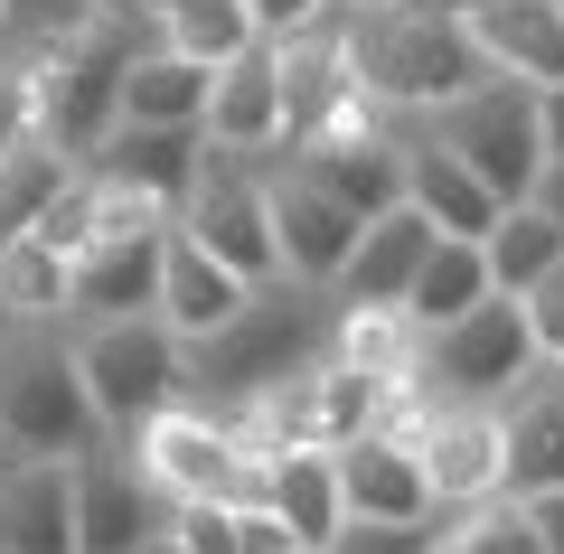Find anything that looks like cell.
I'll return each mask as SVG.
<instances>
[{
    "label": "cell",
    "instance_id": "12",
    "mask_svg": "<svg viewBox=\"0 0 564 554\" xmlns=\"http://www.w3.org/2000/svg\"><path fill=\"white\" fill-rule=\"evenodd\" d=\"M423 470H433V498L443 508H470V498L508 489V414L480 395H443L433 423H423Z\"/></svg>",
    "mask_w": 564,
    "mask_h": 554
},
{
    "label": "cell",
    "instance_id": "21",
    "mask_svg": "<svg viewBox=\"0 0 564 554\" xmlns=\"http://www.w3.org/2000/svg\"><path fill=\"white\" fill-rule=\"evenodd\" d=\"M404 141H414V122H395V132H339V141H302V170L321 178V188H339L358 217H386V207H404Z\"/></svg>",
    "mask_w": 564,
    "mask_h": 554
},
{
    "label": "cell",
    "instance_id": "32",
    "mask_svg": "<svg viewBox=\"0 0 564 554\" xmlns=\"http://www.w3.org/2000/svg\"><path fill=\"white\" fill-rule=\"evenodd\" d=\"M104 20V0H0V57H29V47H57L76 29Z\"/></svg>",
    "mask_w": 564,
    "mask_h": 554
},
{
    "label": "cell",
    "instance_id": "23",
    "mask_svg": "<svg viewBox=\"0 0 564 554\" xmlns=\"http://www.w3.org/2000/svg\"><path fill=\"white\" fill-rule=\"evenodd\" d=\"M433 245H443V226L423 217L414 198L386 207V217H367V236H358V254H348V273H339V292H329V301H404Z\"/></svg>",
    "mask_w": 564,
    "mask_h": 554
},
{
    "label": "cell",
    "instance_id": "2",
    "mask_svg": "<svg viewBox=\"0 0 564 554\" xmlns=\"http://www.w3.org/2000/svg\"><path fill=\"white\" fill-rule=\"evenodd\" d=\"M0 423L20 452H47V460L113 442L95 414V385L76 367V319H0Z\"/></svg>",
    "mask_w": 564,
    "mask_h": 554
},
{
    "label": "cell",
    "instance_id": "27",
    "mask_svg": "<svg viewBox=\"0 0 564 554\" xmlns=\"http://www.w3.org/2000/svg\"><path fill=\"white\" fill-rule=\"evenodd\" d=\"M132 20L151 29V39H170V47H188V57H207V66H226L236 47L263 39L254 0H141Z\"/></svg>",
    "mask_w": 564,
    "mask_h": 554
},
{
    "label": "cell",
    "instance_id": "38",
    "mask_svg": "<svg viewBox=\"0 0 564 554\" xmlns=\"http://www.w3.org/2000/svg\"><path fill=\"white\" fill-rule=\"evenodd\" d=\"M536 122H545V160H564V85H536Z\"/></svg>",
    "mask_w": 564,
    "mask_h": 554
},
{
    "label": "cell",
    "instance_id": "26",
    "mask_svg": "<svg viewBox=\"0 0 564 554\" xmlns=\"http://www.w3.org/2000/svg\"><path fill=\"white\" fill-rule=\"evenodd\" d=\"M0 319H76V254L47 236H0Z\"/></svg>",
    "mask_w": 564,
    "mask_h": 554
},
{
    "label": "cell",
    "instance_id": "45",
    "mask_svg": "<svg viewBox=\"0 0 564 554\" xmlns=\"http://www.w3.org/2000/svg\"><path fill=\"white\" fill-rule=\"evenodd\" d=\"M104 10H141V0H104Z\"/></svg>",
    "mask_w": 564,
    "mask_h": 554
},
{
    "label": "cell",
    "instance_id": "6",
    "mask_svg": "<svg viewBox=\"0 0 564 554\" xmlns=\"http://www.w3.org/2000/svg\"><path fill=\"white\" fill-rule=\"evenodd\" d=\"M76 367L95 385L104 433H132L161 404L188 395V338L161 311H122V319H76Z\"/></svg>",
    "mask_w": 564,
    "mask_h": 554
},
{
    "label": "cell",
    "instance_id": "13",
    "mask_svg": "<svg viewBox=\"0 0 564 554\" xmlns=\"http://www.w3.org/2000/svg\"><path fill=\"white\" fill-rule=\"evenodd\" d=\"M207 141H217V151H245V160L292 151V113H282V57H273V39L236 47V57L217 66V85H207Z\"/></svg>",
    "mask_w": 564,
    "mask_h": 554
},
{
    "label": "cell",
    "instance_id": "1",
    "mask_svg": "<svg viewBox=\"0 0 564 554\" xmlns=\"http://www.w3.org/2000/svg\"><path fill=\"white\" fill-rule=\"evenodd\" d=\"M141 39H151V29H141L132 10H104L76 39L10 57V76H20V95H29V122H39L47 141H66L76 160H95V141L122 122V76H132Z\"/></svg>",
    "mask_w": 564,
    "mask_h": 554
},
{
    "label": "cell",
    "instance_id": "40",
    "mask_svg": "<svg viewBox=\"0 0 564 554\" xmlns=\"http://www.w3.org/2000/svg\"><path fill=\"white\" fill-rule=\"evenodd\" d=\"M536 207L564 226V160H545V178H536Z\"/></svg>",
    "mask_w": 564,
    "mask_h": 554
},
{
    "label": "cell",
    "instance_id": "37",
    "mask_svg": "<svg viewBox=\"0 0 564 554\" xmlns=\"http://www.w3.org/2000/svg\"><path fill=\"white\" fill-rule=\"evenodd\" d=\"M321 10H339V0H254L263 29H302V20H321Z\"/></svg>",
    "mask_w": 564,
    "mask_h": 554
},
{
    "label": "cell",
    "instance_id": "44",
    "mask_svg": "<svg viewBox=\"0 0 564 554\" xmlns=\"http://www.w3.org/2000/svg\"><path fill=\"white\" fill-rule=\"evenodd\" d=\"M423 10H480V0H423Z\"/></svg>",
    "mask_w": 564,
    "mask_h": 554
},
{
    "label": "cell",
    "instance_id": "33",
    "mask_svg": "<svg viewBox=\"0 0 564 554\" xmlns=\"http://www.w3.org/2000/svg\"><path fill=\"white\" fill-rule=\"evenodd\" d=\"M29 236H47V245H66V254H85V245H95V170H76L57 188V198H47V217L29 226Z\"/></svg>",
    "mask_w": 564,
    "mask_h": 554
},
{
    "label": "cell",
    "instance_id": "22",
    "mask_svg": "<svg viewBox=\"0 0 564 554\" xmlns=\"http://www.w3.org/2000/svg\"><path fill=\"white\" fill-rule=\"evenodd\" d=\"M480 57L518 85H564V0H480L462 10Z\"/></svg>",
    "mask_w": 564,
    "mask_h": 554
},
{
    "label": "cell",
    "instance_id": "29",
    "mask_svg": "<svg viewBox=\"0 0 564 554\" xmlns=\"http://www.w3.org/2000/svg\"><path fill=\"white\" fill-rule=\"evenodd\" d=\"M489 292H499V282H489V254H480V236H443L433 254H423V273H414V292H404V311H414L423 329H443V319L480 311Z\"/></svg>",
    "mask_w": 564,
    "mask_h": 554
},
{
    "label": "cell",
    "instance_id": "16",
    "mask_svg": "<svg viewBox=\"0 0 564 554\" xmlns=\"http://www.w3.org/2000/svg\"><path fill=\"white\" fill-rule=\"evenodd\" d=\"M254 292H263V282H245L236 263H217L188 226H170V254H161V319L188 338V348H207L217 329H236Z\"/></svg>",
    "mask_w": 564,
    "mask_h": 554
},
{
    "label": "cell",
    "instance_id": "42",
    "mask_svg": "<svg viewBox=\"0 0 564 554\" xmlns=\"http://www.w3.org/2000/svg\"><path fill=\"white\" fill-rule=\"evenodd\" d=\"M339 10H358V20H377V10H404V0H339Z\"/></svg>",
    "mask_w": 564,
    "mask_h": 554
},
{
    "label": "cell",
    "instance_id": "10",
    "mask_svg": "<svg viewBox=\"0 0 564 554\" xmlns=\"http://www.w3.org/2000/svg\"><path fill=\"white\" fill-rule=\"evenodd\" d=\"M161 526H170V498L141 479L122 433L76 452V554H141Z\"/></svg>",
    "mask_w": 564,
    "mask_h": 554
},
{
    "label": "cell",
    "instance_id": "43",
    "mask_svg": "<svg viewBox=\"0 0 564 554\" xmlns=\"http://www.w3.org/2000/svg\"><path fill=\"white\" fill-rule=\"evenodd\" d=\"M141 554H188V545H180V535H170V526H161V535H151V545H141Z\"/></svg>",
    "mask_w": 564,
    "mask_h": 554
},
{
    "label": "cell",
    "instance_id": "20",
    "mask_svg": "<svg viewBox=\"0 0 564 554\" xmlns=\"http://www.w3.org/2000/svg\"><path fill=\"white\" fill-rule=\"evenodd\" d=\"M404 198L443 226V236H489V226H499V207H508L499 188H489V178L470 170L452 141H433L423 122H414V141H404Z\"/></svg>",
    "mask_w": 564,
    "mask_h": 554
},
{
    "label": "cell",
    "instance_id": "19",
    "mask_svg": "<svg viewBox=\"0 0 564 554\" xmlns=\"http://www.w3.org/2000/svg\"><path fill=\"white\" fill-rule=\"evenodd\" d=\"M161 254H170V226H141V236H95V245L76 254V319L161 311Z\"/></svg>",
    "mask_w": 564,
    "mask_h": 554
},
{
    "label": "cell",
    "instance_id": "18",
    "mask_svg": "<svg viewBox=\"0 0 564 554\" xmlns=\"http://www.w3.org/2000/svg\"><path fill=\"white\" fill-rule=\"evenodd\" d=\"M0 554H76V460L29 452L0 479Z\"/></svg>",
    "mask_w": 564,
    "mask_h": 554
},
{
    "label": "cell",
    "instance_id": "5",
    "mask_svg": "<svg viewBox=\"0 0 564 554\" xmlns=\"http://www.w3.org/2000/svg\"><path fill=\"white\" fill-rule=\"evenodd\" d=\"M132 460H141V479L180 508V498H236V508H254L263 498V460L245 452V433H236V414L226 404H198V395H180V404H161L151 423H132Z\"/></svg>",
    "mask_w": 564,
    "mask_h": 554
},
{
    "label": "cell",
    "instance_id": "34",
    "mask_svg": "<svg viewBox=\"0 0 564 554\" xmlns=\"http://www.w3.org/2000/svg\"><path fill=\"white\" fill-rule=\"evenodd\" d=\"M329 554H433V526H404V517H339Z\"/></svg>",
    "mask_w": 564,
    "mask_h": 554
},
{
    "label": "cell",
    "instance_id": "35",
    "mask_svg": "<svg viewBox=\"0 0 564 554\" xmlns=\"http://www.w3.org/2000/svg\"><path fill=\"white\" fill-rule=\"evenodd\" d=\"M518 311H527V329H536V348H545V357H564V263H555L545 282H527Z\"/></svg>",
    "mask_w": 564,
    "mask_h": 554
},
{
    "label": "cell",
    "instance_id": "4",
    "mask_svg": "<svg viewBox=\"0 0 564 554\" xmlns=\"http://www.w3.org/2000/svg\"><path fill=\"white\" fill-rule=\"evenodd\" d=\"M321 301H329V292H311V282H292V273L263 282V292L245 301L236 329H217L207 348H188V385H207L217 404H245V395H263V385L302 377L311 357L329 348Z\"/></svg>",
    "mask_w": 564,
    "mask_h": 554
},
{
    "label": "cell",
    "instance_id": "36",
    "mask_svg": "<svg viewBox=\"0 0 564 554\" xmlns=\"http://www.w3.org/2000/svg\"><path fill=\"white\" fill-rule=\"evenodd\" d=\"M29 132H39V122H29V95H20V76H10V57H0V160L20 151Z\"/></svg>",
    "mask_w": 564,
    "mask_h": 554
},
{
    "label": "cell",
    "instance_id": "25",
    "mask_svg": "<svg viewBox=\"0 0 564 554\" xmlns=\"http://www.w3.org/2000/svg\"><path fill=\"white\" fill-rule=\"evenodd\" d=\"M207 85H217L207 57H188L170 39H141L132 76H122V122H207Z\"/></svg>",
    "mask_w": 564,
    "mask_h": 554
},
{
    "label": "cell",
    "instance_id": "30",
    "mask_svg": "<svg viewBox=\"0 0 564 554\" xmlns=\"http://www.w3.org/2000/svg\"><path fill=\"white\" fill-rule=\"evenodd\" d=\"M480 254H489V282H499V292H527V282H545L564 263V226L545 217L536 198H518V207H499V226L480 236Z\"/></svg>",
    "mask_w": 564,
    "mask_h": 554
},
{
    "label": "cell",
    "instance_id": "9",
    "mask_svg": "<svg viewBox=\"0 0 564 554\" xmlns=\"http://www.w3.org/2000/svg\"><path fill=\"white\" fill-rule=\"evenodd\" d=\"M536 357H545V348H536V329H527L518 292H489L480 311L423 329V385H433V395H480V404H499V395H518V377L536 367Z\"/></svg>",
    "mask_w": 564,
    "mask_h": 554
},
{
    "label": "cell",
    "instance_id": "11",
    "mask_svg": "<svg viewBox=\"0 0 564 554\" xmlns=\"http://www.w3.org/2000/svg\"><path fill=\"white\" fill-rule=\"evenodd\" d=\"M273 236H282V273H292V282L339 292V273H348V254H358L367 217L339 198V188H321L302 160H273Z\"/></svg>",
    "mask_w": 564,
    "mask_h": 554
},
{
    "label": "cell",
    "instance_id": "8",
    "mask_svg": "<svg viewBox=\"0 0 564 554\" xmlns=\"http://www.w3.org/2000/svg\"><path fill=\"white\" fill-rule=\"evenodd\" d=\"M180 226L207 245L217 263H236L245 282H282V236H273V170L245 151H217L207 141V170L188 188Z\"/></svg>",
    "mask_w": 564,
    "mask_h": 554
},
{
    "label": "cell",
    "instance_id": "39",
    "mask_svg": "<svg viewBox=\"0 0 564 554\" xmlns=\"http://www.w3.org/2000/svg\"><path fill=\"white\" fill-rule=\"evenodd\" d=\"M536 508V526H545V554H564V489H545V498H527Z\"/></svg>",
    "mask_w": 564,
    "mask_h": 554
},
{
    "label": "cell",
    "instance_id": "24",
    "mask_svg": "<svg viewBox=\"0 0 564 554\" xmlns=\"http://www.w3.org/2000/svg\"><path fill=\"white\" fill-rule=\"evenodd\" d=\"M254 508H273L282 526L302 535V545H329L348 517V489H339V452H321V442H292V452L263 460V498Z\"/></svg>",
    "mask_w": 564,
    "mask_h": 554
},
{
    "label": "cell",
    "instance_id": "3",
    "mask_svg": "<svg viewBox=\"0 0 564 554\" xmlns=\"http://www.w3.org/2000/svg\"><path fill=\"white\" fill-rule=\"evenodd\" d=\"M358 76L377 104H395L404 122L443 113L452 95H470L480 76H499V66L480 57V39H470L462 10H423V0H404V10H377V20H358Z\"/></svg>",
    "mask_w": 564,
    "mask_h": 554
},
{
    "label": "cell",
    "instance_id": "15",
    "mask_svg": "<svg viewBox=\"0 0 564 554\" xmlns=\"http://www.w3.org/2000/svg\"><path fill=\"white\" fill-rule=\"evenodd\" d=\"M85 170L122 178V188H151V198L180 217L188 188H198V170H207V122H113Z\"/></svg>",
    "mask_w": 564,
    "mask_h": 554
},
{
    "label": "cell",
    "instance_id": "14",
    "mask_svg": "<svg viewBox=\"0 0 564 554\" xmlns=\"http://www.w3.org/2000/svg\"><path fill=\"white\" fill-rule=\"evenodd\" d=\"M339 489H348V517H404V526H433L443 498H433V470L404 433H348L339 442Z\"/></svg>",
    "mask_w": 564,
    "mask_h": 554
},
{
    "label": "cell",
    "instance_id": "31",
    "mask_svg": "<svg viewBox=\"0 0 564 554\" xmlns=\"http://www.w3.org/2000/svg\"><path fill=\"white\" fill-rule=\"evenodd\" d=\"M85 160L66 151V141H47V132H29L20 151L0 160V236H29V226L47 217V198H57L66 178H76Z\"/></svg>",
    "mask_w": 564,
    "mask_h": 554
},
{
    "label": "cell",
    "instance_id": "41",
    "mask_svg": "<svg viewBox=\"0 0 564 554\" xmlns=\"http://www.w3.org/2000/svg\"><path fill=\"white\" fill-rule=\"evenodd\" d=\"M20 460H29V452H20V442H10V423H0V479L20 470Z\"/></svg>",
    "mask_w": 564,
    "mask_h": 554
},
{
    "label": "cell",
    "instance_id": "28",
    "mask_svg": "<svg viewBox=\"0 0 564 554\" xmlns=\"http://www.w3.org/2000/svg\"><path fill=\"white\" fill-rule=\"evenodd\" d=\"M433 554H545V526L518 489H499V498H470V508L433 517Z\"/></svg>",
    "mask_w": 564,
    "mask_h": 554
},
{
    "label": "cell",
    "instance_id": "7",
    "mask_svg": "<svg viewBox=\"0 0 564 554\" xmlns=\"http://www.w3.org/2000/svg\"><path fill=\"white\" fill-rule=\"evenodd\" d=\"M423 132L452 141V151L470 160V170L499 188L508 207L536 198V178H545V122H536V85L518 76H480L470 95H452L443 113H423Z\"/></svg>",
    "mask_w": 564,
    "mask_h": 554
},
{
    "label": "cell",
    "instance_id": "46",
    "mask_svg": "<svg viewBox=\"0 0 564 554\" xmlns=\"http://www.w3.org/2000/svg\"><path fill=\"white\" fill-rule=\"evenodd\" d=\"M555 367H564V357H555Z\"/></svg>",
    "mask_w": 564,
    "mask_h": 554
},
{
    "label": "cell",
    "instance_id": "17",
    "mask_svg": "<svg viewBox=\"0 0 564 554\" xmlns=\"http://www.w3.org/2000/svg\"><path fill=\"white\" fill-rule=\"evenodd\" d=\"M499 414H508V489L518 498L564 489V367L555 357L527 367L518 395H499Z\"/></svg>",
    "mask_w": 564,
    "mask_h": 554
}]
</instances>
